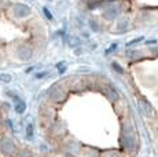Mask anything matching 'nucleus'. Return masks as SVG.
Returning <instances> with one entry per match:
<instances>
[{
	"label": "nucleus",
	"mask_w": 158,
	"mask_h": 157,
	"mask_svg": "<svg viewBox=\"0 0 158 157\" xmlns=\"http://www.w3.org/2000/svg\"><path fill=\"white\" fill-rule=\"evenodd\" d=\"M43 13H44V15L47 17V19H50V21L52 19V14L50 13V10H48L47 7H44V8H43Z\"/></svg>",
	"instance_id": "nucleus-17"
},
{
	"label": "nucleus",
	"mask_w": 158,
	"mask_h": 157,
	"mask_svg": "<svg viewBox=\"0 0 158 157\" xmlns=\"http://www.w3.org/2000/svg\"><path fill=\"white\" fill-rule=\"evenodd\" d=\"M45 74H47V72H40V73L36 74V77H37V78H41V77H44Z\"/></svg>",
	"instance_id": "nucleus-23"
},
{
	"label": "nucleus",
	"mask_w": 158,
	"mask_h": 157,
	"mask_svg": "<svg viewBox=\"0 0 158 157\" xmlns=\"http://www.w3.org/2000/svg\"><path fill=\"white\" fill-rule=\"evenodd\" d=\"M89 25H91V28H92V31H95V32H98V31H99V25L95 22V21H91Z\"/></svg>",
	"instance_id": "nucleus-19"
},
{
	"label": "nucleus",
	"mask_w": 158,
	"mask_h": 157,
	"mask_svg": "<svg viewBox=\"0 0 158 157\" xmlns=\"http://www.w3.org/2000/svg\"><path fill=\"white\" fill-rule=\"evenodd\" d=\"M18 157H30V153L29 152H21V153H18Z\"/></svg>",
	"instance_id": "nucleus-22"
},
{
	"label": "nucleus",
	"mask_w": 158,
	"mask_h": 157,
	"mask_svg": "<svg viewBox=\"0 0 158 157\" xmlns=\"http://www.w3.org/2000/svg\"><path fill=\"white\" fill-rule=\"evenodd\" d=\"M138 105H139V109L140 112L144 114L146 117H153L154 112H153V106L150 105V102L144 98H139L138 99Z\"/></svg>",
	"instance_id": "nucleus-5"
},
{
	"label": "nucleus",
	"mask_w": 158,
	"mask_h": 157,
	"mask_svg": "<svg viewBox=\"0 0 158 157\" xmlns=\"http://www.w3.org/2000/svg\"><path fill=\"white\" fill-rule=\"evenodd\" d=\"M33 55V51L28 44H21L17 47V57L21 61H29Z\"/></svg>",
	"instance_id": "nucleus-3"
},
{
	"label": "nucleus",
	"mask_w": 158,
	"mask_h": 157,
	"mask_svg": "<svg viewBox=\"0 0 158 157\" xmlns=\"http://www.w3.org/2000/svg\"><path fill=\"white\" fill-rule=\"evenodd\" d=\"M105 94L109 98V101H111V102H115L118 99L117 90H115L111 84H106V86H105Z\"/></svg>",
	"instance_id": "nucleus-8"
},
{
	"label": "nucleus",
	"mask_w": 158,
	"mask_h": 157,
	"mask_svg": "<svg viewBox=\"0 0 158 157\" xmlns=\"http://www.w3.org/2000/svg\"><path fill=\"white\" fill-rule=\"evenodd\" d=\"M7 94H8V96L14 98V102H15L14 109H15V112H17V113H19V114H22L23 112L26 110V104H25V101H22V99H21L19 96L15 95L14 92H11V91H8Z\"/></svg>",
	"instance_id": "nucleus-6"
},
{
	"label": "nucleus",
	"mask_w": 158,
	"mask_h": 157,
	"mask_svg": "<svg viewBox=\"0 0 158 157\" xmlns=\"http://www.w3.org/2000/svg\"><path fill=\"white\" fill-rule=\"evenodd\" d=\"M0 150H2L4 155H13L15 152V145L10 139H3L0 142Z\"/></svg>",
	"instance_id": "nucleus-7"
},
{
	"label": "nucleus",
	"mask_w": 158,
	"mask_h": 157,
	"mask_svg": "<svg viewBox=\"0 0 158 157\" xmlns=\"http://www.w3.org/2000/svg\"><path fill=\"white\" fill-rule=\"evenodd\" d=\"M115 48H117V44H111V46L109 47L107 50H106V54H110V53H113V51L115 50Z\"/></svg>",
	"instance_id": "nucleus-21"
},
{
	"label": "nucleus",
	"mask_w": 158,
	"mask_h": 157,
	"mask_svg": "<svg viewBox=\"0 0 158 157\" xmlns=\"http://www.w3.org/2000/svg\"><path fill=\"white\" fill-rule=\"evenodd\" d=\"M26 137H28L29 139L33 138V125L32 124H28V128H26Z\"/></svg>",
	"instance_id": "nucleus-14"
},
{
	"label": "nucleus",
	"mask_w": 158,
	"mask_h": 157,
	"mask_svg": "<svg viewBox=\"0 0 158 157\" xmlns=\"http://www.w3.org/2000/svg\"><path fill=\"white\" fill-rule=\"evenodd\" d=\"M121 146L127 152H132L136 147V142H138V137H136L135 128L131 121H125L121 128Z\"/></svg>",
	"instance_id": "nucleus-1"
},
{
	"label": "nucleus",
	"mask_w": 158,
	"mask_h": 157,
	"mask_svg": "<svg viewBox=\"0 0 158 157\" xmlns=\"http://www.w3.org/2000/svg\"><path fill=\"white\" fill-rule=\"evenodd\" d=\"M142 40H143V39H142V37H138V39H135V40H132V41H129V43L128 44H127V46H133V44H138V43H140V41Z\"/></svg>",
	"instance_id": "nucleus-20"
},
{
	"label": "nucleus",
	"mask_w": 158,
	"mask_h": 157,
	"mask_svg": "<svg viewBox=\"0 0 158 157\" xmlns=\"http://www.w3.org/2000/svg\"><path fill=\"white\" fill-rule=\"evenodd\" d=\"M48 95H50V98L52 99L54 102H62V101L66 99L68 92H66V88H65L63 84L56 83L48 90Z\"/></svg>",
	"instance_id": "nucleus-2"
},
{
	"label": "nucleus",
	"mask_w": 158,
	"mask_h": 157,
	"mask_svg": "<svg viewBox=\"0 0 158 157\" xmlns=\"http://www.w3.org/2000/svg\"><path fill=\"white\" fill-rule=\"evenodd\" d=\"M117 15H118V8L114 7V6L107 7L105 11H103V17H105L106 19H114Z\"/></svg>",
	"instance_id": "nucleus-9"
},
{
	"label": "nucleus",
	"mask_w": 158,
	"mask_h": 157,
	"mask_svg": "<svg viewBox=\"0 0 158 157\" xmlns=\"http://www.w3.org/2000/svg\"><path fill=\"white\" fill-rule=\"evenodd\" d=\"M111 66H113V69H114L115 72H118V73H124L123 66H120L117 62H113V63H111Z\"/></svg>",
	"instance_id": "nucleus-15"
},
{
	"label": "nucleus",
	"mask_w": 158,
	"mask_h": 157,
	"mask_svg": "<svg viewBox=\"0 0 158 157\" xmlns=\"http://www.w3.org/2000/svg\"><path fill=\"white\" fill-rule=\"evenodd\" d=\"M14 15L17 18H25L30 14V7L28 4H23V3H17L13 8Z\"/></svg>",
	"instance_id": "nucleus-4"
},
{
	"label": "nucleus",
	"mask_w": 158,
	"mask_h": 157,
	"mask_svg": "<svg viewBox=\"0 0 158 157\" xmlns=\"http://www.w3.org/2000/svg\"><path fill=\"white\" fill-rule=\"evenodd\" d=\"M127 57L131 59H138L143 57V53L139 50H131V51H127Z\"/></svg>",
	"instance_id": "nucleus-10"
},
{
	"label": "nucleus",
	"mask_w": 158,
	"mask_h": 157,
	"mask_svg": "<svg viewBox=\"0 0 158 157\" xmlns=\"http://www.w3.org/2000/svg\"><path fill=\"white\" fill-rule=\"evenodd\" d=\"M127 25H128V22H127L125 19L121 21V22L118 23V29H121V31H125V29H127Z\"/></svg>",
	"instance_id": "nucleus-18"
},
{
	"label": "nucleus",
	"mask_w": 158,
	"mask_h": 157,
	"mask_svg": "<svg viewBox=\"0 0 158 157\" xmlns=\"http://www.w3.org/2000/svg\"><path fill=\"white\" fill-rule=\"evenodd\" d=\"M102 157H121V153L117 150H107L102 155Z\"/></svg>",
	"instance_id": "nucleus-11"
},
{
	"label": "nucleus",
	"mask_w": 158,
	"mask_h": 157,
	"mask_svg": "<svg viewBox=\"0 0 158 157\" xmlns=\"http://www.w3.org/2000/svg\"><path fill=\"white\" fill-rule=\"evenodd\" d=\"M101 2H105V3H111V2H114V0H101Z\"/></svg>",
	"instance_id": "nucleus-24"
},
{
	"label": "nucleus",
	"mask_w": 158,
	"mask_h": 157,
	"mask_svg": "<svg viewBox=\"0 0 158 157\" xmlns=\"http://www.w3.org/2000/svg\"><path fill=\"white\" fill-rule=\"evenodd\" d=\"M0 59H2V57H0Z\"/></svg>",
	"instance_id": "nucleus-25"
},
{
	"label": "nucleus",
	"mask_w": 158,
	"mask_h": 157,
	"mask_svg": "<svg viewBox=\"0 0 158 157\" xmlns=\"http://www.w3.org/2000/svg\"><path fill=\"white\" fill-rule=\"evenodd\" d=\"M99 4H101V2H98V0H95V2H89V3H88V7H89L91 10H94V8L99 7Z\"/></svg>",
	"instance_id": "nucleus-16"
},
{
	"label": "nucleus",
	"mask_w": 158,
	"mask_h": 157,
	"mask_svg": "<svg viewBox=\"0 0 158 157\" xmlns=\"http://www.w3.org/2000/svg\"><path fill=\"white\" fill-rule=\"evenodd\" d=\"M56 69H58V72H59L60 74L65 73V72H66V65H65V62H59V63H58V65H56Z\"/></svg>",
	"instance_id": "nucleus-13"
},
{
	"label": "nucleus",
	"mask_w": 158,
	"mask_h": 157,
	"mask_svg": "<svg viewBox=\"0 0 158 157\" xmlns=\"http://www.w3.org/2000/svg\"><path fill=\"white\" fill-rule=\"evenodd\" d=\"M13 80V77H11V74H8V73H2L0 74V81L2 83H10V81Z\"/></svg>",
	"instance_id": "nucleus-12"
}]
</instances>
